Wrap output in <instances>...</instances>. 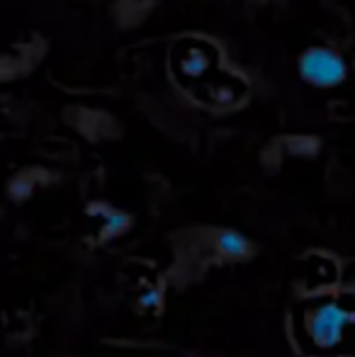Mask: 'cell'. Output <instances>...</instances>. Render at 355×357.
I'll return each mask as SVG.
<instances>
[{"label": "cell", "instance_id": "cell-1", "mask_svg": "<svg viewBox=\"0 0 355 357\" xmlns=\"http://www.w3.org/2000/svg\"><path fill=\"white\" fill-rule=\"evenodd\" d=\"M173 73H176L178 83L185 90H192V95L214 78L222 68H219V52L217 47L207 44L204 39H185L173 49L171 59Z\"/></svg>", "mask_w": 355, "mask_h": 357}, {"label": "cell", "instance_id": "cell-2", "mask_svg": "<svg viewBox=\"0 0 355 357\" xmlns=\"http://www.w3.org/2000/svg\"><path fill=\"white\" fill-rule=\"evenodd\" d=\"M355 324V311L346 301L328 299L307 314V333L317 348L331 350L343 343L346 331Z\"/></svg>", "mask_w": 355, "mask_h": 357}, {"label": "cell", "instance_id": "cell-3", "mask_svg": "<svg viewBox=\"0 0 355 357\" xmlns=\"http://www.w3.org/2000/svg\"><path fill=\"white\" fill-rule=\"evenodd\" d=\"M297 71L302 75L304 83L314 88H336L346 80L348 66L346 59L331 47H307L297 59Z\"/></svg>", "mask_w": 355, "mask_h": 357}, {"label": "cell", "instance_id": "cell-4", "mask_svg": "<svg viewBox=\"0 0 355 357\" xmlns=\"http://www.w3.org/2000/svg\"><path fill=\"white\" fill-rule=\"evenodd\" d=\"M214 248H217V253L222 255L224 260H246L248 255L253 253L251 241L234 229L219 231L217 238H214Z\"/></svg>", "mask_w": 355, "mask_h": 357}]
</instances>
